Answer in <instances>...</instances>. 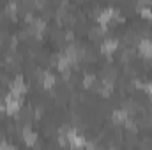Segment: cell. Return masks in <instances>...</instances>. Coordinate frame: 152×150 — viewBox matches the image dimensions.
Wrapping results in <instances>:
<instances>
[{
    "instance_id": "1",
    "label": "cell",
    "mask_w": 152,
    "mask_h": 150,
    "mask_svg": "<svg viewBox=\"0 0 152 150\" xmlns=\"http://www.w3.org/2000/svg\"><path fill=\"white\" fill-rule=\"evenodd\" d=\"M138 50H140V55L142 57H151L152 55V41L151 39H142Z\"/></svg>"
},
{
    "instance_id": "3",
    "label": "cell",
    "mask_w": 152,
    "mask_h": 150,
    "mask_svg": "<svg viewBox=\"0 0 152 150\" xmlns=\"http://www.w3.org/2000/svg\"><path fill=\"white\" fill-rule=\"evenodd\" d=\"M113 122H117V124L127 122V113H126V110H117L113 113Z\"/></svg>"
},
{
    "instance_id": "6",
    "label": "cell",
    "mask_w": 152,
    "mask_h": 150,
    "mask_svg": "<svg viewBox=\"0 0 152 150\" xmlns=\"http://www.w3.org/2000/svg\"><path fill=\"white\" fill-rule=\"evenodd\" d=\"M25 141H27V145H34V141H36V134L30 133V131H25Z\"/></svg>"
},
{
    "instance_id": "5",
    "label": "cell",
    "mask_w": 152,
    "mask_h": 150,
    "mask_svg": "<svg viewBox=\"0 0 152 150\" xmlns=\"http://www.w3.org/2000/svg\"><path fill=\"white\" fill-rule=\"evenodd\" d=\"M53 79H55V78H53V74L44 73V74H42V85L48 88V87H51V85H53Z\"/></svg>"
},
{
    "instance_id": "4",
    "label": "cell",
    "mask_w": 152,
    "mask_h": 150,
    "mask_svg": "<svg viewBox=\"0 0 152 150\" xmlns=\"http://www.w3.org/2000/svg\"><path fill=\"white\" fill-rule=\"evenodd\" d=\"M115 50H117V42L115 41H104L103 42V51L104 53H113Z\"/></svg>"
},
{
    "instance_id": "2",
    "label": "cell",
    "mask_w": 152,
    "mask_h": 150,
    "mask_svg": "<svg viewBox=\"0 0 152 150\" xmlns=\"http://www.w3.org/2000/svg\"><path fill=\"white\" fill-rule=\"evenodd\" d=\"M23 92H25V83H23V79H21V78L14 79V83H12V87H11V94L16 95V97H21Z\"/></svg>"
}]
</instances>
